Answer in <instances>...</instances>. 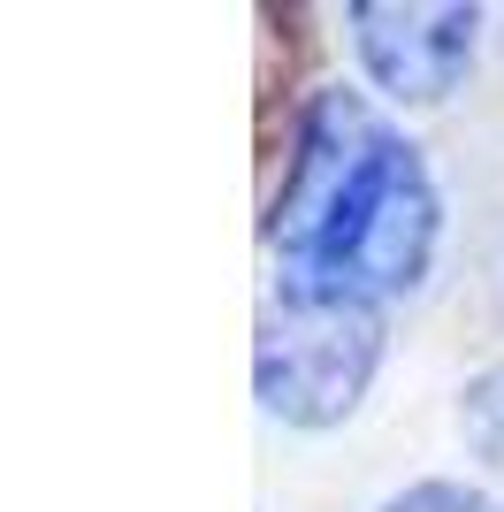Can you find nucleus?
Listing matches in <instances>:
<instances>
[{
	"label": "nucleus",
	"mask_w": 504,
	"mask_h": 512,
	"mask_svg": "<svg viewBox=\"0 0 504 512\" xmlns=\"http://www.w3.org/2000/svg\"><path fill=\"white\" fill-rule=\"evenodd\" d=\"M382 367V306L275 283L260 344H252V390L283 428H336L352 421Z\"/></svg>",
	"instance_id": "nucleus-2"
},
{
	"label": "nucleus",
	"mask_w": 504,
	"mask_h": 512,
	"mask_svg": "<svg viewBox=\"0 0 504 512\" xmlns=\"http://www.w3.org/2000/svg\"><path fill=\"white\" fill-rule=\"evenodd\" d=\"M344 23H352L367 85L398 107L451 100L482 54V8H459V0H359Z\"/></svg>",
	"instance_id": "nucleus-3"
},
{
	"label": "nucleus",
	"mask_w": 504,
	"mask_h": 512,
	"mask_svg": "<svg viewBox=\"0 0 504 512\" xmlns=\"http://www.w3.org/2000/svg\"><path fill=\"white\" fill-rule=\"evenodd\" d=\"M382 512H504V505H497L489 490H474V482H443V474H436V482H413V490H398Z\"/></svg>",
	"instance_id": "nucleus-5"
},
{
	"label": "nucleus",
	"mask_w": 504,
	"mask_h": 512,
	"mask_svg": "<svg viewBox=\"0 0 504 512\" xmlns=\"http://www.w3.org/2000/svg\"><path fill=\"white\" fill-rule=\"evenodd\" d=\"M459 428L489 467H504V367H482V375L459 390Z\"/></svg>",
	"instance_id": "nucleus-4"
},
{
	"label": "nucleus",
	"mask_w": 504,
	"mask_h": 512,
	"mask_svg": "<svg viewBox=\"0 0 504 512\" xmlns=\"http://www.w3.org/2000/svg\"><path fill=\"white\" fill-rule=\"evenodd\" d=\"M436 237H443V192L420 146L382 123L367 92L344 85L314 92L268 222L275 283L382 306L398 291H420Z\"/></svg>",
	"instance_id": "nucleus-1"
}]
</instances>
